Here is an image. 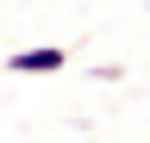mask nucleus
Listing matches in <instances>:
<instances>
[{
  "label": "nucleus",
  "mask_w": 150,
  "mask_h": 143,
  "mask_svg": "<svg viewBox=\"0 0 150 143\" xmlns=\"http://www.w3.org/2000/svg\"><path fill=\"white\" fill-rule=\"evenodd\" d=\"M63 68H69L63 44H31V50H13L6 56V75H63Z\"/></svg>",
  "instance_id": "obj_1"
}]
</instances>
